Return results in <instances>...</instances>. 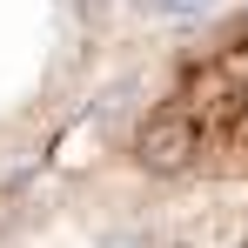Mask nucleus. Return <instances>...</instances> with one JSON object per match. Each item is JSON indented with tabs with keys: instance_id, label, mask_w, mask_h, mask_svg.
Segmentation results:
<instances>
[{
	"instance_id": "2",
	"label": "nucleus",
	"mask_w": 248,
	"mask_h": 248,
	"mask_svg": "<svg viewBox=\"0 0 248 248\" xmlns=\"http://www.w3.org/2000/svg\"><path fill=\"white\" fill-rule=\"evenodd\" d=\"M148 27H174V34H195V27H208V20H221V14H235V7H248V0H127Z\"/></svg>"
},
{
	"instance_id": "1",
	"label": "nucleus",
	"mask_w": 248,
	"mask_h": 248,
	"mask_svg": "<svg viewBox=\"0 0 248 248\" xmlns=\"http://www.w3.org/2000/svg\"><path fill=\"white\" fill-rule=\"evenodd\" d=\"M127 155L148 181L248 195V7L195 27L134 114Z\"/></svg>"
}]
</instances>
